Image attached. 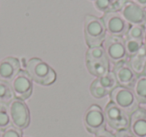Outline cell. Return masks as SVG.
<instances>
[{"mask_svg": "<svg viewBox=\"0 0 146 137\" xmlns=\"http://www.w3.org/2000/svg\"><path fill=\"white\" fill-rule=\"evenodd\" d=\"M24 70L28 73L33 82H36L39 85L48 86L53 84L56 80V73L54 69L42 59L37 57L27 60Z\"/></svg>", "mask_w": 146, "mask_h": 137, "instance_id": "obj_1", "label": "cell"}, {"mask_svg": "<svg viewBox=\"0 0 146 137\" xmlns=\"http://www.w3.org/2000/svg\"><path fill=\"white\" fill-rule=\"evenodd\" d=\"M15 97L10 83L0 79V102L8 104Z\"/></svg>", "mask_w": 146, "mask_h": 137, "instance_id": "obj_18", "label": "cell"}, {"mask_svg": "<svg viewBox=\"0 0 146 137\" xmlns=\"http://www.w3.org/2000/svg\"><path fill=\"white\" fill-rule=\"evenodd\" d=\"M108 35L123 37L127 34L130 24L123 18L119 12L104 13L101 17Z\"/></svg>", "mask_w": 146, "mask_h": 137, "instance_id": "obj_9", "label": "cell"}, {"mask_svg": "<svg viewBox=\"0 0 146 137\" xmlns=\"http://www.w3.org/2000/svg\"><path fill=\"white\" fill-rule=\"evenodd\" d=\"M126 0H94V7L103 13L119 12Z\"/></svg>", "mask_w": 146, "mask_h": 137, "instance_id": "obj_16", "label": "cell"}, {"mask_svg": "<svg viewBox=\"0 0 146 137\" xmlns=\"http://www.w3.org/2000/svg\"><path fill=\"white\" fill-rule=\"evenodd\" d=\"M106 123L116 131L127 130L130 126V114L109 101L104 109Z\"/></svg>", "mask_w": 146, "mask_h": 137, "instance_id": "obj_4", "label": "cell"}, {"mask_svg": "<svg viewBox=\"0 0 146 137\" xmlns=\"http://www.w3.org/2000/svg\"><path fill=\"white\" fill-rule=\"evenodd\" d=\"M14 97L20 100H26L31 96L33 91V81L28 73L21 69L19 73L10 82Z\"/></svg>", "mask_w": 146, "mask_h": 137, "instance_id": "obj_10", "label": "cell"}, {"mask_svg": "<svg viewBox=\"0 0 146 137\" xmlns=\"http://www.w3.org/2000/svg\"><path fill=\"white\" fill-rule=\"evenodd\" d=\"M97 80H98V82H99L106 90L109 91V92H111L115 87L118 86L115 75H114V73L112 72V71H109V72H107L106 74L98 77Z\"/></svg>", "mask_w": 146, "mask_h": 137, "instance_id": "obj_19", "label": "cell"}, {"mask_svg": "<svg viewBox=\"0 0 146 137\" xmlns=\"http://www.w3.org/2000/svg\"><path fill=\"white\" fill-rule=\"evenodd\" d=\"M127 61L137 76L144 74L146 70V47L143 45L142 48L135 55L129 57Z\"/></svg>", "mask_w": 146, "mask_h": 137, "instance_id": "obj_15", "label": "cell"}, {"mask_svg": "<svg viewBox=\"0 0 146 137\" xmlns=\"http://www.w3.org/2000/svg\"><path fill=\"white\" fill-rule=\"evenodd\" d=\"M21 70L20 60L16 57L8 56L0 61V79L10 83Z\"/></svg>", "mask_w": 146, "mask_h": 137, "instance_id": "obj_13", "label": "cell"}, {"mask_svg": "<svg viewBox=\"0 0 146 137\" xmlns=\"http://www.w3.org/2000/svg\"><path fill=\"white\" fill-rule=\"evenodd\" d=\"M126 1H129V2H133L135 4H137L138 6L142 7V8H146V0H126Z\"/></svg>", "mask_w": 146, "mask_h": 137, "instance_id": "obj_27", "label": "cell"}, {"mask_svg": "<svg viewBox=\"0 0 146 137\" xmlns=\"http://www.w3.org/2000/svg\"><path fill=\"white\" fill-rule=\"evenodd\" d=\"M102 47L105 51L109 62H111L113 65L128 60L123 37L112 36L107 34Z\"/></svg>", "mask_w": 146, "mask_h": 137, "instance_id": "obj_5", "label": "cell"}, {"mask_svg": "<svg viewBox=\"0 0 146 137\" xmlns=\"http://www.w3.org/2000/svg\"><path fill=\"white\" fill-rule=\"evenodd\" d=\"M90 93H91V95L94 98H97V99H102L105 96H107L108 94H110L109 91L106 90V89L98 82L97 78L94 79L91 84H90Z\"/></svg>", "mask_w": 146, "mask_h": 137, "instance_id": "obj_21", "label": "cell"}, {"mask_svg": "<svg viewBox=\"0 0 146 137\" xmlns=\"http://www.w3.org/2000/svg\"><path fill=\"white\" fill-rule=\"evenodd\" d=\"M143 45L146 47V23L144 24V34H143Z\"/></svg>", "mask_w": 146, "mask_h": 137, "instance_id": "obj_28", "label": "cell"}, {"mask_svg": "<svg viewBox=\"0 0 146 137\" xmlns=\"http://www.w3.org/2000/svg\"><path fill=\"white\" fill-rule=\"evenodd\" d=\"M11 125L8 106L5 103L0 102V130L3 131Z\"/></svg>", "mask_w": 146, "mask_h": 137, "instance_id": "obj_22", "label": "cell"}, {"mask_svg": "<svg viewBox=\"0 0 146 137\" xmlns=\"http://www.w3.org/2000/svg\"><path fill=\"white\" fill-rule=\"evenodd\" d=\"M114 135H115V137H136L129 129H127V130L117 131L116 134H114Z\"/></svg>", "mask_w": 146, "mask_h": 137, "instance_id": "obj_25", "label": "cell"}, {"mask_svg": "<svg viewBox=\"0 0 146 137\" xmlns=\"http://www.w3.org/2000/svg\"><path fill=\"white\" fill-rule=\"evenodd\" d=\"M107 31L101 18L87 14L84 18V37L88 47L102 46Z\"/></svg>", "mask_w": 146, "mask_h": 137, "instance_id": "obj_2", "label": "cell"}, {"mask_svg": "<svg viewBox=\"0 0 146 137\" xmlns=\"http://www.w3.org/2000/svg\"><path fill=\"white\" fill-rule=\"evenodd\" d=\"M124 44H125V50L127 53L128 58L133 55H135L140 49L143 46V42L139 40H136V39H132V38H128L125 37L124 38Z\"/></svg>", "mask_w": 146, "mask_h": 137, "instance_id": "obj_20", "label": "cell"}, {"mask_svg": "<svg viewBox=\"0 0 146 137\" xmlns=\"http://www.w3.org/2000/svg\"><path fill=\"white\" fill-rule=\"evenodd\" d=\"M85 62L88 72L96 78L109 72V60L102 46L88 47Z\"/></svg>", "mask_w": 146, "mask_h": 137, "instance_id": "obj_3", "label": "cell"}, {"mask_svg": "<svg viewBox=\"0 0 146 137\" xmlns=\"http://www.w3.org/2000/svg\"><path fill=\"white\" fill-rule=\"evenodd\" d=\"M10 116L11 124L17 128H27L30 123V111L27 104L23 100L14 98L7 104Z\"/></svg>", "mask_w": 146, "mask_h": 137, "instance_id": "obj_6", "label": "cell"}, {"mask_svg": "<svg viewBox=\"0 0 146 137\" xmlns=\"http://www.w3.org/2000/svg\"><path fill=\"white\" fill-rule=\"evenodd\" d=\"M143 34H144V25H130L125 37L132 39H136L143 42Z\"/></svg>", "mask_w": 146, "mask_h": 137, "instance_id": "obj_23", "label": "cell"}, {"mask_svg": "<svg viewBox=\"0 0 146 137\" xmlns=\"http://www.w3.org/2000/svg\"><path fill=\"white\" fill-rule=\"evenodd\" d=\"M129 130L136 137H146V110L138 107L130 114Z\"/></svg>", "mask_w": 146, "mask_h": 137, "instance_id": "obj_14", "label": "cell"}, {"mask_svg": "<svg viewBox=\"0 0 146 137\" xmlns=\"http://www.w3.org/2000/svg\"><path fill=\"white\" fill-rule=\"evenodd\" d=\"M95 135H96L95 137H115V135H114L113 133H111L110 131L106 130V129L100 131V132H98L97 134H95Z\"/></svg>", "mask_w": 146, "mask_h": 137, "instance_id": "obj_26", "label": "cell"}, {"mask_svg": "<svg viewBox=\"0 0 146 137\" xmlns=\"http://www.w3.org/2000/svg\"><path fill=\"white\" fill-rule=\"evenodd\" d=\"M0 137H2V131L0 130Z\"/></svg>", "mask_w": 146, "mask_h": 137, "instance_id": "obj_29", "label": "cell"}, {"mask_svg": "<svg viewBox=\"0 0 146 137\" xmlns=\"http://www.w3.org/2000/svg\"><path fill=\"white\" fill-rule=\"evenodd\" d=\"M109 95L112 102L129 114L138 108V101L132 89L117 86L110 92Z\"/></svg>", "mask_w": 146, "mask_h": 137, "instance_id": "obj_7", "label": "cell"}, {"mask_svg": "<svg viewBox=\"0 0 146 137\" xmlns=\"http://www.w3.org/2000/svg\"><path fill=\"white\" fill-rule=\"evenodd\" d=\"M84 126L88 132L97 134L104 130L106 126V119L104 110L97 104H92L86 110L83 117Z\"/></svg>", "mask_w": 146, "mask_h": 137, "instance_id": "obj_8", "label": "cell"}, {"mask_svg": "<svg viewBox=\"0 0 146 137\" xmlns=\"http://www.w3.org/2000/svg\"><path fill=\"white\" fill-rule=\"evenodd\" d=\"M119 13L130 25H144L146 23V10L133 2L126 1Z\"/></svg>", "mask_w": 146, "mask_h": 137, "instance_id": "obj_12", "label": "cell"}, {"mask_svg": "<svg viewBox=\"0 0 146 137\" xmlns=\"http://www.w3.org/2000/svg\"><path fill=\"white\" fill-rule=\"evenodd\" d=\"M144 74H146V70H145V73H144Z\"/></svg>", "mask_w": 146, "mask_h": 137, "instance_id": "obj_30", "label": "cell"}, {"mask_svg": "<svg viewBox=\"0 0 146 137\" xmlns=\"http://www.w3.org/2000/svg\"><path fill=\"white\" fill-rule=\"evenodd\" d=\"M112 72L115 75V78L117 80L118 86L126 87V88L132 89L136 82L137 75L134 73L131 67L128 64V61L117 63L113 66Z\"/></svg>", "mask_w": 146, "mask_h": 137, "instance_id": "obj_11", "label": "cell"}, {"mask_svg": "<svg viewBox=\"0 0 146 137\" xmlns=\"http://www.w3.org/2000/svg\"><path fill=\"white\" fill-rule=\"evenodd\" d=\"M22 130L13 125H10L2 131V137H22Z\"/></svg>", "mask_w": 146, "mask_h": 137, "instance_id": "obj_24", "label": "cell"}, {"mask_svg": "<svg viewBox=\"0 0 146 137\" xmlns=\"http://www.w3.org/2000/svg\"><path fill=\"white\" fill-rule=\"evenodd\" d=\"M132 89L138 103L146 104V74L137 76L136 82Z\"/></svg>", "mask_w": 146, "mask_h": 137, "instance_id": "obj_17", "label": "cell"}, {"mask_svg": "<svg viewBox=\"0 0 146 137\" xmlns=\"http://www.w3.org/2000/svg\"><path fill=\"white\" fill-rule=\"evenodd\" d=\"M93 1H94V0H93Z\"/></svg>", "mask_w": 146, "mask_h": 137, "instance_id": "obj_31", "label": "cell"}]
</instances>
